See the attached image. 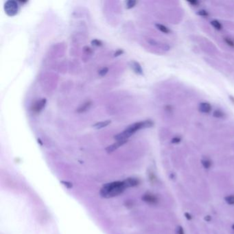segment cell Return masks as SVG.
<instances>
[{"label":"cell","instance_id":"cell-16","mask_svg":"<svg viewBox=\"0 0 234 234\" xmlns=\"http://www.w3.org/2000/svg\"><path fill=\"white\" fill-rule=\"evenodd\" d=\"M137 1H135V0H129L126 2V8L130 9V8H133L134 6L136 5Z\"/></svg>","mask_w":234,"mask_h":234},{"label":"cell","instance_id":"cell-15","mask_svg":"<svg viewBox=\"0 0 234 234\" xmlns=\"http://www.w3.org/2000/svg\"><path fill=\"white\" fill-rule=\"evenodd\" d=\"M225 201L229 205H234V195H230V196H227L225 198Z\"/></svg>","mask_w":234,"mask_h":234},{"label":"cell","instance_id":"cell-26","mask_svg":"<svg viewBox=\"0 0 234 234\" xmlns=\"http://www.w3.org/2000/svg\"><path fill=\"white\" fill-rule=\"evenodd\" d=\"M205 220H207V221H210V220H211V217H210V215H207V216H205Z\"/></svg>","mask_w":234,"mask_h":234},{"label":"cell","instance_id":"cell-11","mask_svg":"<svg viewBox=\"0 0 234 234\" xmlns=\"http://www.w3.org/2000/svg\"><path fill=\"white\" fill-rule=\"evenodd\" d=\"M155 26H156L157 28L159 30L162 32L163 33H165V34H169V33L170 32V29H169L168 28H167L166 26H165L164 25L159 24V23H157Z\"/></svg>","mask_w":234,"mask_h":234},{"label":"cell","instance_id":"cell-22","mask_svg":"<svg viewBox=\"0 0 234 234\" xmlns=\"http://www.w3.org/2000/svg\"><path fill=\"white\" fill-rule=\"evenodd\" d=\"M180 140H181V139H180V137H174L173 139L172 142H173V143H178L180 141Z\"/></svg>","mask_w":234,"mask_h":234},{"label":"cell","instance_id":"cell-6","mask_svg":"<svg viewBox=\"0 0 234 234\" xmlns=\"http://www.w3.org/2000/svg\"><path fill=\"white\" fill-rule=\"evenodd\" d=\"M199 111L202 113H208L212 111V106L210 104L207 102H202L199 105Z\"/></svg>","mask_w":234,"mask_h":234},{"label":"cell","instance_id":"cell-2","mask_svg":"<svg viewBox=\"0 0 234 234\" xmlns=\"http://www.w3.org/2000/svg\"><path fill=\"white\" fill-rule=\"evenodd\" d=\"M154 125V124L151 120H146L143 122H139L135 123L133 124H131L129 126L126 130H124L122 133L117 135L115 136V139L117 140V141H127V139L133 135L134 133H136L139 130L142 129V128H150Z\"/></svg>","mask_w":234,"mask_h":234},{"label":"cell","instance_id":"cell-28","mask_svg":"<svg viewBox=\"0 0 234 234\" xmlns=\"http://www.w3.org/2000/svg\"><path fill=\"white\" fill-rule=\"evenodd\" d=\"M232 228H233V229H234V225H233V226H232Z\"/></svg>","mask_w":234,"mask_h":234},{"label":"cell","instance_id":"cell-19","mask_svg":"<svg viewBox=\"0 0 234 234\" xmlns=\"http://www.w3.org/2000/svg\"><path fill=\"white\" fill-rule=\"evenodd\" d=\"M108 69L107 67H104L102 69L100 70L98 73H99V75L100 76H104L105 75L108 73Z\"/></svg>","mask_w":234,"mask_h":234},{"label":"cell","instance_id":"cell-14","mask_svg":"<svg viewBox=\"0 0 234 234\" xmlns=\"http://www.w3.org/2000/svg\"><path fill=\"white\" fill-rule=\"evenodd\" d=\"M213 115L215 117V118H223L225 117V113H223V111H220L219 109H216L214 111Z\"/></svg>","mask_w":234,"mask_h":234},{"label":"cell","instance_id":"cell-20","mask_svg":"<svg viewBox=\"0 0 234 234\" xmlns=\"http://www.w3.org/2000/svg\"><path fill=\"white\" fill-rule=\"evenodd\" d=\"M91 43H92V45H93V46H101L102 45V43L101 41H99V40H97V39L93 40V41H92V42H91Z\"/></svg>","mask_w":234,"mask_h":234},{"label":"cell","instance_id":"cell-3","mask_svg":"<svg viewBox=\"0 0 234 234\" xmlns=\"http://www.w3.org/2000/svg\"><path fill=\"white\" fill-rule=\"evenodd\" d=\"M4 10L8 16H15L17 14L19 11V6L17 2L13 0H9L5 3Z\"/></svg>","mask_w":234,"mask_h":234},{"label":"cell","instance_id":"cell-12","mask_svg":"<svg viewBox=\"0 0 234 234\" xmlns=\"http://www.w3.org/2000/svg\"><path fill=\"white\" fill-rule=\"evenodd\" d=\"M201 163L204 168L206 169L210 168V167L212 166V161L209 159H203L201 160Z\"/></svg>","mask_w":234,"mask_h":234},{"label":"cell","instance_id":"cell-18","mask_svg":"<svg viewBox=\"0 0 234 234\" xmlns=\"http://www.w3.org/2000/svg\"><path fill=\"white\" fill-rule=\"evenodd\" d=\"M197 15L199 16L204 17H208L209 15L208 13L206 11H205V10H200V11H198L197 12Z\"/></svg>","mask_w":234,"mask_h":234},{"label":"cell","instance_id":"cell-9","mask_svg":"<svg viewBox=\"0 0 234 234\" xmlns=\"http://www.w3.org/2000/svg\"><path fill=\"white\" fill-rule=\"evenodd\" d=\"M111 124V121H110V120H106V121L100 122L95 124L93 126V127L96 128V129H100V128H102L107 126L108 124Z\"/></svg>","mask_w":234,"mask_h":234},{"label":"cell","instance_id":"cell-27","mask_svg":"<svg viewBox=\"0 0 234 234\" xmlns=\"http://www.w3.org/2000/svg\"><path fill=\"white\" fill-rule=\"evenodd\" d=\"M230 98H231V100L232 101H233V102L234 103V98H233V97H231V96H230Z\"/></svg>","mask_w":234,"mask_h":234},{"label":"cell","instance_id":"cell-7","mask_svg":"<svg viewBox=\"0 0 234 234\" xmlns=\"http://www.w3.org/2000/svg\"><path fill=\"white\" fill-rule=\"evenodd\" d=\"M126 141H117L116 143H115L114 144L111 145V146H108L107 148H106V151L108 152V153H112V152L114 151L115 150H116L117 148H119L120 146H122V145H123L124 143H126Z\"/></svg>","mask_w":234,"mask_h":234},{"label":"cell","instance_id":"cell-17","mask_svg":"<svg viewBox=\"0 0 234 234\" xmlns=\"http://www.w3.org/2000/svg\"><path fill=\"white\" fill-rule=\"evenodd\" d=\"M224 40H225V43H226L228 46L231 47V48H234V41L232 38L227 37L224 38Z\"/></svg>","mask_w":234,"mask_h":234},{"label":"cell","instance_id":"cell-1","mask_svg":"<svg viewBox=\"0 0 234 234\" xmlns=\"http://www.w3.org/2000/svg\"><path fill=\"white\" fill-rule=\"evenodd\" d=\"M139 180L135 178H128L123 181H115L106 183L102 188L100 194L104 198H111L121 194L125 190L137 185Z\"/></svg>","mask_w":234,"mask_h":234},{"label":"cell","instance_id":"cell-8","mask_svg":"<svg viewBox=\"0 0 234 234\" xmlns=\"http://www.w3.org/2000/svg\"><path fill=\"white\" fill-rule=\"evenodd\" d=\"M131 67L133 68V71H134L136 73H137V74H139V75L143 74V70H142L141 67L138 63H137V62H135V61L132 62Z\"/></svg>","mask_w":234,"mask_h":234},{"label":"cell","instance_id":"cell-13","mask_svg":"<svg viewBox=\"0 0 234 234\" xmlns=\"http://www.w3.org/2000/svg\"><path fill=\"white\" fill-rule=\"evenodd\" d=\"M211 24L215 30H220L223 28L221 23L219 22L218 21H217V20H213V21H212Z\"/></svg>","mask_w":234,"mask_h":234},{"label":"cell","instance_id":"cell-5","mask_svg":"<svg viewBox=\"0 0 234 234\" xmlns=\"http://www.w3.org/2000/svg\"><path fill=\"white\" fill-rule=\"evenodd\" d=\"M143 200L146 203L150 204H156L158 202V199L157 198V197L154 196L153 194H144V196H143Z\"/></svg>","mask_w":234,"mask_h":234},{"label":"cell","instance_id":"cell-25","mask_svg":"<svg viewBox=\"0 0 234 234\" xmlns=\"http://www.w3.org/2000/svg\"><path fill=\"white\" fill-rule=\"evenodd\" d=\"M185 217H186V218L188 219V220H191V219H192V215H190V214L185 213Z\"/></svg>","mask_w":234,"mask_h":234},{"label":"cell","instance_id":"cell-23","mask_svg":"<svg viewBox=\"0 0 234 234\" xmlns=\"http://www.w3.org/2000/svg\"><path fill=\"white\" fill-rule=\"evenodd\" d=\"M188 3L189 4H190L192 5V6H197L198 5V4H199V2H198V1H194H194H188Z\"/></svg>","mask_w":234,"mask_h":234},{"label":"cell","instance_id":"cell-4","mask_svg":"<svg viewBox=\"0 0 234 234\" xmlns=\"http://www.w3.org/2000/svg\"><path fill=\"white\" fill-rule=\"evenodd\" d=\"M46 104V100L45 98L38 100L32 106V111L35 113H39L40 111H42V109L45 107Z\"/></svg>","mask_w":234,"mask_h":234},{"label":"cell","instance_id":"cell-24","mask_svg":"<svg viewBox=\"0 0 234 234\" xmlns=\"http://www.w3.org/2000/svg\"><path fill=\"white\" fill-rule=\"evenodd\" d=\"M123 50H117L116 52H115V54H114V56H120V55H121V54H123Z\"/></svg>","mask_w":234,"mask_h":234},{"label":"cell","instance_id":"cell-10","mask_svg":"<svg viewBox=\"0 0 234 234\" xmlns=\"http://www.w3.org/2000/svg\"><path fill=\"white\" fill-rule=\"evenodd\" d=\"M91 105V102H87L85 104H83V105H81L79 108L77 109V112L78 113H83V112L87 111L89 108H90Z\"/></svg>","mask_w":234,"mask_h":234},{"label":"cell","instance_id":"cell-21","mask_svg":"<svg viewBox=\"0 0 234 234\" xmlns=\"http://www.w3.org/2000/svg\"><path fill=\"white\" fill-rule=\"evenodd\" d=\"M176 233L177 234H185L184 230H183V227H182L181 226H178V227H177Z\"/></svg>","mask_w":234,"mask_h":234}]
</instances>
